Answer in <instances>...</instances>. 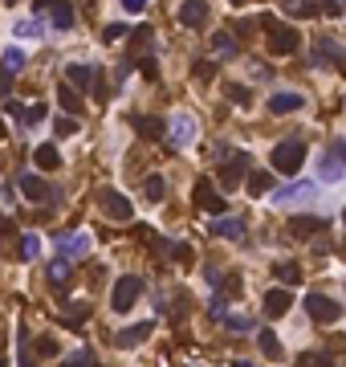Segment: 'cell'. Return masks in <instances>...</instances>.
I'll use <instances>...</instances> for the list:
<instances>
[{"label": "cell", "mask_w": 346, "mask_h": 367, "mask_svg": "<svg viewBox=\"0 0 346 367\" xmlns=\"http://www.w3.org/2000/svg\"><path fill=\"white\" fill-rule=\"evenodd\" d=\"M261 29H265V45H269L273 57H289L301 45V33H297L294 25H281L277 17H261Z\"/></svg>", "instance_id": "6da1fadb"}, {"label": "cell", "mask_w": 346, "mask_h": 367, "mask_svg": "<svg viewBox=\"0 0 346 367\" xmlns=\"http://www.w3.org/2000/svg\"><path fill=\"white\" fill-rule=\"evenodd\" d=\"M269 164H273V171H281V176H297L301 164H306V143H301V139H285V143H277L273 155H269Z\"/></svg>", "instance_id": "7a4b0ae2"}, {"label": "cell", "mask_w": 346, "mask_h": 367, "mask_svg": "<svg viewBox=\"0 0 346 367\" xmlns=\"http://www.w3.org/2000/svg\"><path fill=\"white\" fill-rule=\"evenodd\" d=\"M66 78L74 90H94L98 98H106V86H102V69L98 66H82V62H74V66L66 69Z\"/></svg>", "instance_id": "3957f363"}, {"label": "cell", "mask_w": 346, "mask_h": 367, "mask_svg": "<svg viewBox=\"0 0 346 367\" xmlns=\"http://www.w3.org/2000/svg\"><path fill=\"white\" fill-rule=\"evenodd\" d=\"M139 294H143V282H139L134 273H127V278H118L115 290H110V306H115L118 315H127L134 302H139Z\"/></svg>", "instance_id": "277c9868"}, {"label": "cell", "mask_w": 346, "mask_h": 367, "mask_svg": "<svg viewBox=\"0 0 346 367\" xmlns=\"http://www.w3.org/2000/svg\"><path fill=\"white\" fill-rule=\"evenodd\" d=\"M248 167H253V159H248L245 151H232L229 159L220 164V188H224V192L241 188V176H248Z\"/></svg>", "instance_id": "5b68a950"}, {"label": "cell", "mask_w": 346, "mask_h": 367, "mask_svg": "<svg viewBox=\"0 0 346 367\" xmlns=\"http://www.w3.org/2000/svg\"><path fill=\"white\" fill-rule=\"evenodd\" d=\"M98 204H102V213H106L110 220H122V225H127V220H134L131 201H127L122 192H115V188H102V192H98Z\"/></svg>", "instance_id": "8992f818"}, {"label": "cell", "mask_w": 346, "mask_h": 367, "mask_svg": "<svg viewBox=\"0 0 346 367\" xmlns=\"http://www.w3.org/2000/svg\"><path fill=\"white\" fill-rule=\"evenodd\" d=\"M306 310H310L313 322H326V327L342 318V306H338L334 298H326V294H318V290H313L310 298H306Z\"/></svg>", "instance_id": "52a82bcc"}, {"label": "cell", "mask_w": 346, "mask_h": 367, "mask_svg": "<svg viewBox=\"0 0 346 367\" xmlns=\"http://www.w3.org/2000/svg\"><path fill=\"white\" fill-rule=\"evenodd\" d=\"M192 204L196 208H204V213H216V217H224V196H216V188H212V180L204 176V180H196V192H192Z\"/></svg>", "instance_id": "ba28073f"}, {"label": "cell", "mask_w": 346, "mask_h": 367, "mask_svg": "<svg viewBox=\"0 0 346 367\" xmlns=\"http://www.w3.org/2000/svg\"><path fill=\"white\" fill-rule=\"evenodd\" d=\"M192 139H196V118L188 115V111L171 115V127H167V143H171V147H188Z\"/></svg>", "instance_id": "9c48e42d"}, {"label": "cell", "mask_w": 346, "mask_h": 367, "mask_svg": "<svg viewBox=\"0 0 346 367\" xmlns=\"http://www.w3.org/2000/svg\"><path fill=\"white\" fill-rule=\"evenodd\" d=\"M17 188H21V196H25V201H53V188L45 180H41V176H29V171H21L17 176Z\"/></svg>", "instance_id": "30bf717a"}, {"label": "cell", "mask_w": 346, "mask_h": 367, "mask_svg": "<svg viewBox=\"0 0 346 367\" xmlns=\"http://www.w3.org/2000/svg\"><path fill=\"white\" fill-rule=\"evenodd\" d=\"M180 25L183 29H204V25H208V4H204V0H183Z\"/></svg>", "instance_id": "8fae6325"}, {"label": "cell", "mask_w": 346, "mask_h": 367, "mask_svg": "<svg viewBox=\"0 0 346 367\" xmlns=\"http://www.w3.org/2000/svg\"><path fill=\"white\" fill-rule=\"evenodd\" d=\"M313 192H318V184H313V180H301V184H285V188H277V192H273V201L285 208V204H294V201H310Z\"/></svg>", "instance_id": "7c38bea8"}, {"label": "cell", "mask_w": 346, "mask_h": 367, "mask_svg": "<svg viewBox=\"0 0 346 367\" xmlns=\"http://www.w3.org/2000/svg\"><path fill=\"white\" fill-rule=\"evenodd\" d=\"M330 62L346 69V53H342V45H338V41L322 37V41H318V50H313V66H330Z\"/></svg>", "instance_id": "4fadbf2b"}, {"label": "cell", "mask_w": 346, "mask_h": 367, "mask_svg": "<svg viewBox=\"0 0 346 367\" xmlns=\"http://www.w3.org/2000/svg\"><path fill=\"white\" fill-rule=\"evenodd\" d=\"M285 229H289V237L306 241V237L322 233V229H326V220H322V217H289V220H285Z\"/></svg>", "instance_id": "5bb4252c"}, {"label": "cell", "mask_w": 346, "mask_h": 367, "mask_svg": "<svg viewBox=\"0 0 346 367\" xmlns=\"http://www.w3.org/2000/svg\"><path fill=\"white\" fill-rule=\"evenodd\" d=\"M90 245H94L90 233H66L62 241H57V249L66 253V257H82V253H90Z\"/></svg>", "instance_id": "9a60e30c"}, {"label": "cell", "mask_w": 346, "mask_h": 367, "mask_svg": "<svg viewBox=\"0 0 346 367\" xmlns=\"http://www.w3.org/2000/svg\"><path fill=\"white\" fill-rule=\"evenodd\" d=\"M45 13H50L53 29H62V33L74 29V4H69V0H50V9H45Z\"/></svg>", "instance_id": "2e32d148"}, {"label": "cell", "mask_w": 346, "mask_h": 367, "mask_svg": "<svg viewBox=\"0 0 346 367\" xmlns=\"http://www.w3.org/2000/svg\"><path fill=\"white\" fill-rule=\"evenodd\" d=\"M289 306H294L289 290H269V294H265V315H269V318H281Z\"/></svg>", "instance_id": "e0dca14e"}, {"label": "cell", "mask_w": 346, "mask_h": 367, "mask_svg": "<svg viewBox=\"0 0 346 367\" xmlns=\"http://www.w3.org/2000/svg\"><path fill=\"white\" fill-rule=\"evenodd\" d=\"M301 106H306V98L294 94V90H285V94H273V98H269V111H273V115H289V111H301Z\"/></svg>", "instance_id": "ac0fdd59"}, {"label": "cell", "mask_w": 346, "mask_h": 367, "mask_svg": "<svg viewBox=\"0 0 346 367\" xmlns=\"http://www.w3.org/2000/svg\"><path fill=\"white\" fill-rule=\"evenodd\" d=\"M151 331H155L151 322H139V327H127V331H118V334H115V343H118V347H139V343H143Z\"/></svg>", "instance_id": "d6986e66"}, {"label": "cell", "mask_w": 346, "mask_h": 367, "mask_svg": "<svg viewBox=\"0 0 346 367\" xmlns=\"http://www.w3.org/2000/svg\"><path fill=\"white\" fill-rule=\"evenodd\" d=\"M212 233H216V237H229V241H241V237H245V220H236V217H216Z\"/></svg>", "instance_id": "ffe728a7"}, {"label": "cell", "mask_w": 346, "mask_h": 367, "mask_svg": "<svg viewBox=\"0 0 346 367\" xmlns=\"http://www.w3.org/2000/svg\"><path fill=\"white\" fill-rule=\"evenodd\" d=\"M57 106H62V111H69V115H82V98H78V90H74V86H57Z\"/></svg>", "instance_id": "44dd1931"}, {"label": "cell", "mask_w": 346, "mask_h": 367, "mask_svg": "<svg viewBox=\"0 0 346 367\" xmlns=\"http://www.w3.org/2000/svg\"><path fill=\"white\" fill-rule=\"evenodd\" d=\"M33 159H37V167H41V171H53V167L62 164V155H57V147H53V143H41V147L33 151Z\"/></svg>", "instance_id": "7402d4cb"}, {"label": "cell", "mask_w": 346, "mask_h": 367, "mask_svg": "<svg viewBox=\"0 0 346 367\" xmlns=\"http://www.w3.org/2000/svg\"><path fill=\"white\" fill-rule=\"evenodd\" d=\"M273 278L285 282V286H297L301 282V269H297V261H277V266H273Z\"/></svg>", "instance_id": "603a6c76"}, {"label": "cell", "mask_w": 346, "mask_h": 367, "mask_svg": "<svg viewBox=\"0 0 346 367\" xmlns=\"http://www.w3.org/2000/svg\"><path fill=\"white\" fill-rule=\"evenodd\" d=\"M86 315H90V306H86V302H66V315H62V322H66V327H82Z\"/></svg>", "instance_id": "cb8c5ba5"}, {"label": "cell", "mask_w": 346, "mask_h": 367, "mask_svg": "<svg viewBox=\"0 0 346 367\" xmlns=\"http://www.w3.org/2000/svg\"><path fill=\"white\" fill-rule=\"evenodd\" d=\"M50 282H53V286H66V282H69V257H66V253L50 261Z\"/></svg>", "instance_id": "d4e9b609"}, {"label": "cell", "mask_w": 346, "mask_h": 367, "mask_svg": "<svg viewBox=\"0 0 346 367\" xmlns=\"http://www.w3.org/2000/svg\"><path fill=\"white\" fill-rule=\"evenodd\" d=\"M131 123H134V131L143 135V139H155V135H163V123H159V118H143V115H134Z\"/></svg>", "instance_id": "484cf974"}, {"label": "cell", "mask_w": 346, "mask_h": 367, "mask_svg": "<svg viewBox=\"0 0 346 367\" xmlns=\"http://www.w3.org/2000/svg\"><path fill=\"white\" fill-rule=\"evenodd\" d=\"M17 253H21V261H33L37 253H41V237L25 233V237H21V245H17Z\"/></svg>", "instance_id": "4316f807"}, {"label": "cell", "mask_w": 346, "mask_h": 367, "mask_svg": "<svg viewBox=\"0 0 346 367\" xmlns=\"http://www.w3.org/2000/svg\"><path fill=\"white\" fill-rule=\"evenodd\" d=\"M257 343H261L265 359H281V343H277V334H273V331H261V334H257Z\"/></svg>", "instance_id": "83f0119b"}, {"label": "cell", "mask_w": 346, "mask_h": 367, "mask_svg": "<svg viewBox=\"0 0 346 367\" xmlns=\"http://www.w3.org/2000/svg\"><path fill=\"white\" fill-rule=\"evenodd\" d=\"M224 94H229V102H236V106H248L253 102V90L241 82H224Z\"/></svg>", "instance_id": "f1b7e54d"}, {"label": "cell", "mask_w": 346, "mask_h": 367, "mask_svg": "<svg viewBox=\"0 0 346 367\" xmlns=\"http://www.w3.org/2000/svg\"><path fill=\"white\" fill-rule=\"evenodd\" d=\"M212 50H216V57H224V62H229V57H236V41H232L229 33H216L212 37Z\"/></svg>", "instance_id": "f546056e"}, {"label": "cell", "mask_w": 346, "mask_h": 367, "mask_svg": "<svg viewBox=\"0 0 346 367\" xmlns=\"http://www.w3.org/2000/svg\"><path fill=\"white\" fill-rule=\"evenodd\" d=\"M245 188H248V196H265V192L273 188V176H265V171H253V180H248Z\"/></svg>", "instance_id": "4dcf8cb0"}, {"label": "cell", "mask_w": 346, "mask_h": 367, "mask_svg": "<svg viewBox=\"0 0 346 367\" xmlns=\"http://www.w3.org/2000/svg\"><path fill=\"white\" fill-rule=\"evenodd\" d=\"M318 171H322V180H342V159H338V155H334V159H322V164H318Z\"/></svg>", "instance_id": "1f68e13d"}, {"label": "cell", "mask_w": 346, "mask_h": 367, "mask_svg": "<svg viewBox=\"0 0 346 367\" xmlns=\"http://www.w3.org/2000/svg\"><path fill=\"white\" fill-rule=\"evenodd\" d=\"M62 367H98V359H94V351H78V355L62 359Z\"/></svg>", "instance_id": "d6a6232c"}, {"label": "cell", "mask_w": 346, "mask_h": 367, "mask_svg": "<svg viewBox=\"0 0 346 367\" xmlns=\"http://www.w3.org/2000/svg\"><path fill=\"white\" fill-rule=\"evenodd\" d=\"M143 192H147V201H163V192H167L163 176H151V180L143 184Z\"/></svg>", "instance_id": "836d02e7"}, {"label": "cell", "mask_w": 346, "mask_h": 367, "mask_svg": "<svg viewBox=\"0 0 346 367\" xmlns=\"http://www.w3.org/2000/svg\"><path fill=\"white\" fill-rule=\"evenodd\" d=\"M33 347H37V355H41V359H53V355H57V339H50V334H41V339H37Z\"/></svg>", "instance_id": "e575fe53"}, {"label": "cell", "mask_w": 346, "mask_h": 367, "mask_svg": "<svg viewBox=\"0 0 346 367\" xmlns=\"http://www.w3.org/2000/svg\"><path fill=\"white\" fill-rule=\"evenodd\" d=\"M17 37L21 41H25V37L33 41V37H41V25H37V21H17Z\"/></svg>", "instance_id": "d590c367"}, {"label": "cell", "mask_w": 346, "mask_h": 367, "mask_svg": "<svg viewBox=\"0 0 346 367\" xmlns=\"http://www.w3.org/2000/svg\"><path fill=\"white\" fill-rule=\"evenodd\" d=\"M220 322H224L229 331H253V322H248V318H241V315H224Z\"/></svg>", "instance_id": "8d00e7d4"}, {"label": "cell", "mask_w": 346, "mask_h": 367, "mask_svg": "<svg viewBox=\"0 0 346 367\" xmlns=\"http://www.w3.org/2000/svg\"><path fill=\"white\" fill-rule=\"evenodd\" d=\"M13 74H17V69L0 66V98H8V94H13Z\"/></svg>", "instance_id": "74e56055"}, {"label": "cell", "mask_w": 346, "mask_h": 367, "mask_svg": "<svg viewBox=\"0 0 346 367\" xmlns=\"http://www.w3.org/2000/svg\"><path fill=\"white\" fill-rule=\"evenodd\" d=\"M4 66L21 69V66H25V50H17V45H13V50H4Z\"/></svg>", "instance_id": "f35d334b"}, {"label": "cell", "mask_w": 346, "mask_h": 367, "mask_svg": "<svg viewBox=\"0 0 346 367\" xmlns=\"http://www.w3.org/2000/svg\"><path fill=\"white\" fill-rule=\"evenodd\" d=\"M192 74H196L200 82H212V78H216V62H196V69H192Z\"/></svg>", "instance_id": "ab89813d"}, {"label": "cell", "mask_w": 346, "mask_h": 367, "mask_svg": "<svg viewBox=\"0 0 346 367\" xmlns=\"http://www.w3.org/2000/svg\"><path fill=\"white\" fill-rule=\"evenodd\" d=\"M41 118H45V106H29V111L21 115V123H25V127H37Z\"/></svg>", "instance_id": "60d3db41"}, {"label": "cell", "mask_w": 346, "mask_h": 367, "mask_svg": "<svg viewBox=\"0 0 346 367\" xmlns=\"http://www.w3.org/2000/svg\"><path fill=\"white\" fill-rule=\"evenodd\" d=\"M53 131H57V135H74V131H78V118H74V115L57 118V123H53Z\"/></svg>", "instance_id": "b9f144b4"}, {"label": "cell", "mask_w": 346, "mask_h": 367, "mask_svg": "<svg viewBox=\"0 0 346 367\" xmlns=\"http://www.w3.org/2000/svg\"><path fill=\"white\" fill-rule=\"evenodd\" d=\"M17 363L21 367H37L33 359H29V334H25V331H21V355H17Z\"/></svg>", "instance_id": "7bdbcfd3"}, {"label": "cell", "mask_w": 346, "mask_h": 367, "mask_svg": "<svg viewBox=\"0 0 346 367\" xmlns=\"http://www.w3.org/2000/svg\"><path fill=\"white\" fill-rule=\"evenodd\" d=\"M171 257H175V261H192L196 253H192V245H171Z\"/></svg>", "instance_id": "ee69618b"}, {"label": "cell", "mask_w": 346, "mask_h": 367, "mask_svg": "<svg viewBox=\"0 0 346 367\" xmlns=\"http://www.w3.org/2000/svg\"><path fill=\"white\" fill-rule=\"evenodd\" d=\"M310 367H338V363H334V355L322 351V355H310Z\"/></svg>", "instance_id": "f6af8a7d"}, {"label": "cell", "mask_w": 346, "mask_h": 367, "mask_svg": "<svg viewBox=\"0 0 346 367\" xmlns=\"http://www.w3.org/2000/svg\"><path fill=\"white\" fill-rule=\"evenodd\" d=\"M139 69H143L147 78H159V66H155V57H143V62H139Z\"/></svg>", "instance_id": "bcb514c9"}, {"label": "cell", "mask_w": 346, "mask_h": 367, "mask_svg": "<svg viewBox=\"0 0 346 367\" xmlns=\"http://www.w3.org/2000/svg\"><path fill=\"white\" fill-rule=\"evenodd\" d=\"M224 290H229V298H232V294H241V278L229 273V278H224Z\"/></svg>", "instance_id": "7dc6e473"}, {"label": "cell", "mask_w": 346, "mask_h": 367, "mask_svg": "<svg viewBox=\"0 0 346 367\" xmlns=\"http://www.w3.org/2000/svg\"><path fill=\"white\" fill-rule=\"evenodd\" d=\"M122 33H127L122 25H106V33H102V37H106V41H118V37H122Z\"/></svg>", "instance_id": "c3c4849f"}, {"label": "cell", "mask_w": 346, "mask_h": 367, "mask_svg": "<svg viewBox=\"0 0 346 367\" xmlns=\"http://www.w3.org/2000/svg\"><path fill=\"white\" fill-rule=\"evenodd\" d=\"M326 17H342V0H326Z\"/></svg>", "instance_id": "681fc988"}, {"label": "cell", "mask_w": 346, "mask_h": 367, "mask_svg": "<svg viewBox=\"0 0 346 367\" xmlns=\"http://www.w3.org/2000/svg\"><path fill=\"white\" fill-rule=\"evenodd\" d=\"M143 4H147V0H122V9H127V13H143Z\"/></svg>", "instance_id": "f907efd6"}, {"label": "cell", "mask_w": 346, "mask_h": 367, "mask_svg": "<svg viewBox=\"0 0 346 367\" xmlns=\"http://www.w3.org/2000/svg\"><path fill=\"white\" fill-rule=\"evenodd\" d=\"M0 233H4V237H13V233H17V225H13L8 217H0Z\"/></svg>", "instance_id": "816d5d0a"}, {"label": "cell", "mask_w": 346, "mask_h": 367, "mask_svg": "<svg viewBox=\"0 0 346 367\" xmlns=\"http://www.w3.org/2000/svg\"><path fill=\"white\" fill-rule=\"evenodd\" d=\"M334 155H338V159H342V164H346V139H342V143H338V147H334Z\"/></svg>", "instance_id": "f5cc1de1"}, {"label": "cell", "mask_w": 346, "mask_h": 367, "mask_svg": "<svg viewBox=\"0 0 346 367\" xmlns=\"http://www.w3.org/2000/svg\"><path fill=\"white\" fill-rule=\"evenodd\" d=\"M4 135H8V131H4V118H0V143H4Z\"/></svg>", "instance_id": "db71d44e"}, {"label": "cell", "mask_w": 346, "mask_h": 367, "mask_svg": "<svg viewBox=\"0 0 346 367\" xmlns=\"http://www.w3.org/2000/svg\"><path fill=\"white\" fill-rule=\"evenodd\" d=\"M236 367H253V363H236Z\"/></svg>", "instance_id": "11a10c76"}, {"label": "cell", "mask_w": 346, "mask_h": 367, "mask_svg": "<svg viewBox=\"0 0 346 367\" xmlns=\"http://www.w3.org/2000/svg\"><path fill=\"white\" fill-rule=\"evenodd\" d=\"M232 4H245V0H232Z\"/></svg>", "instance_id": "9f6ffc18"}, {"label": "cell", "mask_w": 346, "mask_h": 367, "mask_svg": "<svg viewBox=\"0 0 346 367\" xmlns=\"http://www.w3.org/2000/svg\"><path fill=\"white\" fill-rule=\"evenodd\" d=\"M342 220H346V208H342Z\"/></svg>", "instance_id": "6f0895ef"}, {"label": "cell", "mask_w": 346, "mask_h": 367, "mask_svg": "<svg viewBox=\"0 0 346 367\" xmlns=\"http://www.w3.org/2000/svg\"><path fill=\"white\" fill-rule=\"evenodd\" d=\"M8 4H17V0H8Z\"/></svg>", "instance_id": "680465c9"}, {"label": "cell", "mask_w": 346, "mask_h": 367, "mask_svg": "<svg viewBox=\"0 0 346 367\" xmlns=\"http://www.w3.org/2000/svg\"><path fill=\"white\" fill-rule=\"evenodd\" d=\"M0 367H4V359H0Z\"/></svg>", "instance_id": "91938a15"}]
</instances>
